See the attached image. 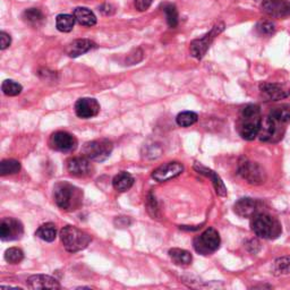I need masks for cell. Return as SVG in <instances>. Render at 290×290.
I'll return each instance as SVG.
<instances>
[{"mask_svg":"<svg viewBox=\"0 0 290 290\" xmlns=\"http://www.w3.org/2000/svg\"><path fill=\"white\" fill-rule=\"evenodd\" d=\"M54 198L61 210L74 211L83 203V192L67 182H60L54 187Z\"/></svg>","mask_w":290,"mask_h":290,"instance_id":"obj_1","label":"cell"},{"mask_svg":"<svg viewBox=\"0 0 290 290\" xmlns=\"http://www.w3.org/2000/svg\"><path fill=\"white\" fill-rule=\"evenodd\" d=\"M262 116L261 109L256 104H248L242 110L238 124V132L244 140L253 141L259 136Z\"/></svg>","mask_w":290,"mask_h":290,"instance_id":"obj_2","label":"cell"},{"mask_svg":"<svg viewBox=\"0 0 290 290\" xmlns=\"http://www.w3.org/2000/svg\"><path fill=\"white\" fill-rule=\"evenodd\" d=\"M60 240L65 250L69 253H77L85 250L91 243V236L75 226H66L60 230Z\"/></svg>","mask_w":290,"mask_h":290,"instance_id":"obj_3","label":"cell"},{"mask_svg":"<svg viewBox=\"0 0 290 290\" xmlns=\"http://www.w3.org/2000/svg\"><path fill=\"white\" fill-rule=\"evenodd\" d=\"M252 230L256 236L263 239H273L281 234V226L271 215L259 213L252 216Z\"/></svg>","mask_w":290,"mask_h":290,"instance_id":"obj_4","label":"cell"},{"mask_svg":"<svg viewBox=\"0 0 290 290\" xmlns=\"http://www.w3.org/2000/svg\"><path fill=\"white\" fill-rule=\"evenodd\" d=\"M221 239L219 232L214 228H207L201 235L195 237L193 246L195 251L201 255H211L219 250Z\"/></svg>","mask_w":290,"mask_h":290,"instance_id":"obj_5","label":"cell"},{"mask_svg":"<svg viewBox=\"0 0 290 290\" xmlns=\"http://www.w3.org/2000/svg\"><path fill=\"white\" fill-rule=\"evenodd\" d=\"M113 145L108 140H97L85 143L83 146V153L85 158L91 161L101 162L110 157Z\"/></svg>","mask_w":290,"mask_h":290,"instance_id":"obj_6","label":"cell"},{"mask_svg":"<svg viewBox=\"0 0 290 290\" xmlns=\"http://www.w3.org/2000/svg\"><path fill=\"white\" fill-rule=\"evenodd\" d=\"M224 30V24L218 23L212 27V30L206 33L201 39H196L191 43V55L196 59H202L205 56L206 51L209 50L211 43L213 42V40L218 36L221 32Z\"/></svg>","mask_w":290,"mask_h":290,"instance_id":"obj_7","label":"cell"},{"mask_svg":"<svg viewBox=\"0 0 290 290\" xmlns=\"http://www.w3.org/2000/svg\"><path fill=\"white\" fill-rule=\"evenodd\" d=\"M238 174L252 185H261L265 181V173L259 163L242 158L238 163Z\"/></svg>","mask_w":290,"mask_h":290,"instance_id":"obj_8","label":"cell"},{"mask_svg":"<svg viewBox=\"0 0 290 290\" xmlns=\"http://www.w3.org/2000/svg\"><path fill=\"white\" fill-rule=\"evenodd\" d=\"M24 227L19 220L15 218H3L0 223V238L2 242H13L22 238Z\"/></svg>","mask_w":290,"mask_h":290,"instance_id":"obj_9","label":"cell"},{"mask_svg":"<svg viewBox=\"0 0 290 290\" xmlns=\"http://www.w3.org/2000/svg\"><path fill=\"white\" fill-rule=\"evenodd\" d=\"M50 146L59 152H73L77 148V140L67 132H56L50 137Z\"/></svg>","mask_w":290,"mask_h":290,"instance_id":"obj_10","label":"cell"},{"mask_svg":"<svg viewBox=\"0 0 290 290\" xmlns=\"http://www.w3.org/2000/svg\"><path fill=\"white\" fill-rule=\"evenodd\" d=\"M184 171V166L181 162H167L165 165L159 167L155 169L152 174V178L158 183L168 182L170 179H174L182 175Z\"/></svg>","mask_w":290,"mask_h":290,"instance_id":"obj_11","label":"cell"},{"mask_svg":"<svg viewBox=\"0 0 290 290\" xmlns=\"http://www.w3.org/2000/svg\"><path fill=\"white\" fill-rule=\"evenodd\" d=\"M75 112L77 117L82 119H89V118L96 117L100 112V104L92 97H82L76 101Z\"/></svg>","mask_w":290,"mask_h":290,"instance_id":"obj_12","label":"cell"},{"mask_svg":"<svg viewBox=\"0 0 290 290\" xmlns=\"http://www.w3.org/2000/svg\"><path fill=\"white\" fill-rule=\"evenodd\" d=\"M262 9L272 17H287L290 16V1L288 0H264Z\"/></svg>","mask_w":290,"mask_h":290,"instance_id":"obj_13","label":"cell"},{"mask_svg":"<svg viewBox=\"0 0 290 290\" xmlns=\"http://www.w3.org/2000/svg\"><path fill=\"white\" fill-rule=\"evenodd\" d=\"M66 167L68 173L73 176H76V177H87V176L91 175L93 171V167L88 158H71L67 161Z\"/></svg>","mask_w":290,"mask_h":290,"instance_id":"obj_14","label":"cell"},{"mask_svg":"<svg viewBox=\"0 0 290 290\" xmlns=\"http://www.w3.org/2000/svg\"><path fill=\"white\" fill-rule=\"evenodd\" d=\"M30 289H60V284L55 278L44 275H35L27 279Z\"/></svg>","mask_w":290,"mask_h":290,"instance_id":"obj_15","label":"cell"},{"mask_svg":"<svg viewBox=\"0 0 290 290\" xmlns=\"http://www.w3.org/2000/svg\"><path fill=\"white\" fill-rule=\"evenodd\" d=\"M257 209H259V204L255 199L250 197L240 198L234 205L235 213L240 218H252L256 214Z\"/></svg>","mask_w":290,"mask_h":290,"instance_id":"obj_16","label":"cell"},{"mask_svg":"<svg viewBox=\"0 0 290 290\" xmlns=\"http://www.w3.org/2000/svg\"><path fill=\"white\" fill-rule=\"evenodd\" d=\"M194 169L197 171L198 174L206 176V177H209L211 179L212 184H213V186H214L216 194H218L219 196H221V197L227 196V187L224 186L222 179L220 178V176L218 174L214 173L213 170L206 168V167L199 165V163H195Z\"/></svg>","mask_w":290,"mask_h":290,"instance_id":"obj_17","label":"cell"},{"mask_svg":"<svg viewBox=\"0 0 290 290\" xmlns=\"http://www.w3.org/2000/svg\"><path fill=\"white\" fill-rule=\"evenodd\" d=\"M260 90H261V92L263 93V96L271 101L283 100L290 96V91L286 90L284 87H281V85L275 84V83L261 84Z\"/></svg>","mask_w":290,"mask_h":290,"instance_id":"obj_18","label":"cell"},{"mask_svg":"<svg viewBox=\"0 0 290 290\" xmlns=\"http://www.w3.org/2000/svg\"><path fill=\"white\" fill-rule=\"evenodd\" d=\"M95 47H96V44L95 42H92L91 40L80 39V40L73 41L71 44H68L66 52L69 57H72V58H76V57H80L81 55L87 54V52H89Z\"/></svg>","mask_w":290,"mask_h":290,"instance_id":"obj_19","label":"cell"},{"mask_svg":"<svg viewBox=\"0 0 290 290\" xmlns=\"http://www.w3.org/2000/svg\"><path fill=\"white\" fill-rule=\"evenodd\" d=\"M74 17L83 26L91 27L97 24V16L87 7H77L74 10Z\"/></svg>","mask_w":290,"mask_h":290,"instance_id":"obj_20","label":"cell"},{"mask_svg":"<svg viewBox=\"0 0 290 290\" xmlns=\"http://www.w3.org/2000/svg\"><path fill=\"white\" fill-rule=\"evenodd\" d=\"M112 185L116 191L124 193V192H127L132 189V186L134 185V177L130 174L126 173V171H122V173L115 176L112 181Z\"/></svg>","mask_w":290,"mask_h":290,"instance_id":"obj_21","label":"cell"},{"mask_svg":"<svg viewBox=\"0 0 290 290\" xmlns=\"http://www.w3.org/2000/svg\"><path fill=\"white\" fill-rule=\"evenodd\" d=\"M276 125L277 122L272 119L270 116L265 117L264 119H262V124H261V129L259 133L260 140L263 142L271 141L272 137L275 136L276 134Z\"/></svg>","mask_w":290,"mask_h":290,"instance_id":"obj_22","label":"cell"},{"mask_svg":"<svg viewBox=\"0 0 290 290\" xmlns=\"http://www.w3.org/2000/svg\"><path fill=\"white\" fill-rule=\"evenodd\" d=\"M170 259L174 261L175 264L177 265H190L193 261V256H192L189 251L181 250V248H173L169 251Z\"/></svg>","mask_w":290,"mask_h":290,"instance_id":"obj_23","label":"cell"},{"mask_svg":"<svg viewBox=\"0 0 290 290\" xmlns=\"http://www.w3.org/2000/svg\"><path fill=\"white\" fill-rule=\"evenodd\" d=\"M35 236L39 237L40 239L44 240V242L52 243L57 237L56 226L51 222L44 223L42 224V226L39 227V229L35 232Z\"/></svg>","mask_w":290,"mask_h":290,"instance_id":"obj_24","label":"cell"},{"mask_svg":"<svg viewBox=\"0 0 290 290\" xmlns=\"http://www.w3.org/2000/svg\"><path fill=\"white\" fill-rule=\"evenodd\" d=\"M75 17L74 15L69 14H60L57 16L56 18V27L57 30L64 33H68L71 32L75 25Z\"/></svg>","mask_w":290,"mask_h":290,"instance_id":"obj_25","label":"cell"},{"mask_svg":"<svg viewBox=\"0 0 290 290\" xmlns=\"http://www.w3.org/2000/svg\"><path fill=\"white\" fill-rule=\"evenodd\" d=\"M23 18L25 20V23H27L28 25L38 27L41 25L43 22L44 16L42 14V11L38 8H30V9H26L23 13Z\"/></svg>","mask_w":290,"mask_h":290,"instance_id":"obj_26","label":"cell"},{"mask_svg":"<svg viewBox=\"0 0 290 290\" xmlns=\"http://www.w3.org/2000/svg\"><path fill=\"white\" fill-rule=\"evenodd\" d=\"M20 170V163L14 159H7V160H2L0 163V175L8 176V175H15L19 173Z\"/></svg>","mask_w":290,"mask_h":290,"instance_id":"obj_27","label":"cell"},{"mask_svg":"<svg viewBox=\"0 0 290 290\" xmlns=\"http://www.w3.org/2000/svg\"><path fill=\"white\" fill-rule=\"evenodd\" d=\"M270 116L276 122H288L290 121V105H281L271 110Z\"/></svg>","mask_w":290,"mask_h":290,"instance_id":"obj_28","label":"cell"},{"mask_svg":"<svg viewBox=\"0 0 290 290\" xmlns=\"http://www.w3.org/2000/svg\"><path fill=\"white\" fill-rule=\"evenodd\" d=\"M197 120H198L197 113H195L193 111L181 112L177 116V118H176V122H177V125L181 126V127H190V126L194 125Z\"/></svg>","mask_w":290,"mask_h":290,"instance_id":"obj_29","label":"cell"},{"mask_svg":"<svg viewBox=\"0 0 290 290\" xmlns=\"http://www.w3.org/2000/svg\"><path fill=\"white\" fill-rule=\"evenodd\" d=\"M273 272L277 276L290 275V256L279 257L273 264Z\"/></svg>","mask_w":290,"mask_h":290,"instance_id":"obj_30","label":"cell"},{"mask_svg":"<svg viewBox=\"0 0 290 290\" xmlns=\"http://www.w3.org/2000/svg\"><path fill=\"white\" fill-rule=\"evenodd\" d=\"M1 90H2L3 95H6L8 97H16L20 95L23 88H22V85L17 83V82L11 81V80H6L2 82Z\"/></svg>","mask_w":290,"mask_h":290,"instance_id":"obj_31","label":"cell"},{"mask_svg":"<svg viewBox=\"0 0 290 290\" xmlns=\"http://www.w3.org/2000/svg\"><path fill=\"white\" fill-rule=\"evenodd\" d=\"M24 259V253L20 248L10 247L5 252V260L9 264H18Z\"/></svg>","mask_w":290,"mask_h":290,"instance_id":"obj_32","label":"cell"},{"mask_svg":"<svg viewBox=\"0 0 290 290\" xmlns=\"http://www.w3.org/2000/svg\"><path fill=\"white\" fill-rule=\"evenodd\" d=\"M163 11H165L166 17H167V23L171 28H175L178 25V11L176 9V7L171 3L166 5L163 8Z\"/></svg>","mask_w":290,"mask_h":290,"instance_id":"obj_33","label":"cell"},{"mask_svg":"<svg viewBox=\"0 0 290 290\" xmlns=\"http://www.w3.org/2000/svg\"><path fill=\"white\" fill-rule=\"evenodd\" d=\"M146 207H148V212L152 218H159L160 214H159V206L157 203V199H155L154 195L152 193H150L148 196V201H146Z\"/></svg>","mask_w":290,"mask_h":290,"instance_id":"obj_34","label":"cell"},{"mask_svg":"<svg viewBox=\"0 0 290 290\" xmlns=\"http://www.w3.org/2000/svg\"><path fill=\"white\" fill-rule=\"evenodd\" d=\"M256 28L261 34L271 35V34L275 33L276 25H275V23L270 22V20H264V22H261V23L257 24Z\"/></svg>","mask_w":290,"mask_h":290,"instance_id":"obj_35","label":"cell"},{"mask_svg":"<svg viewBox=\"0 0 290 290\" xmlns=\"http://www.w3.org/2000/svg\"><path fill=\"white\" fill-rule=\"evenodd\" d=\"M10 43H11L10 35L7 34L6 32H1V33H0V49H1V50H5V49L10 46Z\"/></svg>","mask_w":290,"mask_h":290,"instance_id":"obj_36","label":"cell"},{"mask_svg":"<svg viewBox=\"0 0 290 290\" xmlns=\"http://www.w3.org/2000/svg\"><path fill=\"white\" fill-rule=\"evenodd\" d=\"M152 3V0H135V7L137 10L145 11Z\"/></svg>","mask_w":290,"mask_h":290,"instance_id":"obj_37","label":"cell"},{"mask_svg":"<svg viewBox=\"0 0 290 290\" xmlns=\"http://www.w3.org/2000/svg\"><path fill=\"white\" fill-rule=\"evenodd\" d=\"M255 247H259L260 248V243L257 242V240H251L250 243L247 244V248H248V251H250L252 254H256L257 252H259L260 250H257V248H255Z\"/></svg>","mask_w":290,"mask_h":290,"instance_id":"obj_38","label":"cell"}]
</instances>
